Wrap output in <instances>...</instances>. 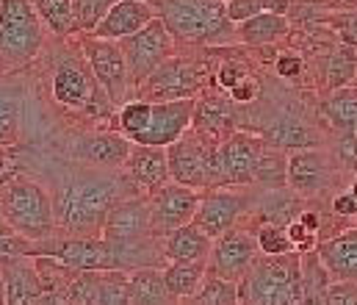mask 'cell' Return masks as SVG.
<instances>
[{
	"label": "cell",
	"instance_id": "1",
	"mask_svg": "<svg viewBox=\"0 0 357 305\" xmlns=\"http://www.w3.org/2000/svg\"><path fill=\"white\" fill-rule=\"evenodd\" d=\"M119 181L111 175L78 172L64 181L61 195L56 200V219L64 230L75 236H97L102 233L105 216L116 203Z\"/></svg>",
	"mask_w": 357,
	"mask_h": 305
},
{
	"label": "cell",
	"instance_id": "2",
	"mask_svg": "<svg viewBox=\"0 0 357 305\" xmlns=\"http://www.w3.org/2000/svg\"><path fill=\"white\" fill-rule=\"evenodd\" d=\"M238 297L241 305H302V258L264 255L241 281Z\"/></svg>",
	"mask_w": 357,
	"mask_h": 305
},
{
	"label": "cell",
	"instance_id": "3",
	"mask_svg": "<svg viewBox=\"0 0 357 305\" xmlns=\"http://www.w3.org/2000/svg\"><path fill=\"white\" fill-rule=\"evenodd\" d=\"M0 211L6 216V225H11L28 241L47 239L56 225V208L50 195L33 181L8 184L6 195L0 198Z\"/></svg>",
	"mask_w": 357,
	"mask_h": 305
},
{
	"label": "cell",
	"instance_id": "4",
	"mask_svg": "<svg viewBox=\"0 0 357 305\" xmlns=\"http://www.w3.org/2000/svg\"><path fill=\"white\" fill-rule=\"evenodd\" d=\"M42 45L45 22L33 0H0V59L6 64H25Z\"/></svg>",
	"mask_w": 357,
	"mask_h": 305
},
{
	"label": "cell",
	"instance_id": "5",
	"mask_svg": "<svg viewBox=\"0 0 357 305\" xmlns=\"http://www.w3.org/2000/svg\"><path fill=\"white\" fill-rule=\"evenodd\" d=\"M158 17L175 39L185 42H211L225 34L227 11L216 0H155Z\"/></svg>",
	"mask_w": 357,
	"mask_h": 305
},
{
	"label": "cell",
	"instance_id": "6",
	"mask_svg": "<svg viewBox=\"0 0 357 305\" xmlns=\"http://www.w3.org/2000/svg\"><path fill=\"white\" fill-rule=\"evenodd\" d=\"M125 61H128V73H130V84L142 87L164 61L172 59L175 50V36L169 34V28L164 25L161 17H155L153 22H147L142 31H136L133 36L119 42Z\"/></svg>",
	"mask_w": 357,
	"mask_h": 305
},
{
	"label": "cell",
	"instance_id": "7",
	"mask_svg": "<svg viewBox=\"0 0 357 305\" xmlns=\"http://www.w3.org/2000/svg\"><path fill=\"white\" fill-rule=\"evenodd\" d=\"M202 136V133H199ZM216 147L211 144L208 136H180L175 144L167 147L169 158V175L175 184L194 186V189H213L219 186V172H216Z\"/></svg>",
	"mask_w": 357,
	"mask_h": 305
},
{
	"label": "cell",
	"instance_id": "8",
	"mask_svg": "<svg viewBox=\"0 0 357 305\" xmlns=\"http://www.w3.org/2000/svg\"><path fill=\"white\" fill-rule=\"evenodd\" d=\"M53 247L42 250V258L59 261L61 267H73L78 272H105V269H122L119 250L114 241L100 236H78L70 241H50Z\"/></svg>",
	"mask_w": 357,
	"mask_h": 305
},
{
	"label": "cell",
	"instance_id": "9",
	"mask_svg": "<svg viewBox=\"0 0 357 305\" xmlns=\"http://www.w3.org/2000/svg\"><path fill=\"white\" fill-rule=\"evenodd\" d=\"M84 53H86L91 75L97 78L102 95L111 103L125 101L128 87H130V73H128V61H125V53H122L119 42L89 36L84 42Z\"/></svg>",
	"mask_w": 357,
	"mask_h": 305
},
{
	"label": "cell",
	"instance_id": "10",
	"mask_svg": "<svg viewBox=\"0 0 357 305\" xmlns=\"http://www.w3.org/2000/svg\"><path fill=\"white\" fill-rule=\"evenodd\" d=\"M199 84H202V73L197 64L185 59H169L139 89H142V101L147 103L194 101V95L199 92Z\"/></svg>",
	"mask_w": 357,
	"mask_h": 305
},
{
	"label": "cell",
	"instance_id": "11",
	"mask_svg": "<svg viewBox=\"0 0 357 305\" xmlns=\"http://www.w3.org/2000/svg\"><path fill=\"white\" fill-rule=\"evenodd\" d=\"M255 253H258V239L250 230L230 228L227 233L213 239V247L208 255V275L244 281L255 264Z\"/></svg>",
	"mask_w": 357,
	"mask_h": 305
},
{
	"label": "cell",
	"instance_id": "12",
	"mask_svg": "<svg viewBox=\"0 0 357 305\" xmlns=\"http://www.w3.org/2000/svg\"><path fill=\"white\" fill-rule=\"evenodd\" d=\"M266 142L247 136V133H230L216 147V172L219 186H244L255 181V167L261 158Z\"/></svg>",
	"mask_w": 357,
	"mask_h": 305
},
{
	"label": "cell",
	"instance_id": "13",
	"mask_svg": "<svg viewBox=\"0 0 357 305\" xmlns=\"http://www.w3.org/2000/svg\"><path fill=\"white\" fill-rule=\"evenodd\" d=\"M247 195L236 192L230 186H213L202 195L199 208L194 214V225L202 228L211 239H219L222 233H227L230 228H236V219L247 211Z\"/></svg>",
	"mask_w": 357,
	"mask_h": 305
},
{
	"label": "cell",
	"instance_id": "14",
	"mask_svg": "<svg viewBox=\"0 0 357 305\" xmlns=\"http://www.w3.org/2000/svg\"><path fill=\"white\" fill-rule=\"evenodd\" d=\"M199 189L183 186V184H164L155 189L150 208H153V230L158 233H172L183 225H188L199 208Z\"/></svg>",
	"mask_w": 357,
	"mask_h": 305
},
{
	"label": "cell",
	"instance_id": "15",
	"mask_svg": "<svg viewBox=\"0 0 357 305\" xmlns=\"http://www.w3.org/2000/svg\"><path fill=\"white\" fill-rule=\"evenodd\" d=\"M194 103L197 101H169L153 103V117L144 133L133 139V144H153V147H169L183 133H188L194 122Z\"/></svg>",
	"mask_w": 357,
	"mask_h": 305
},
{
	"label": "cell",
	"instance_id": "16",
	"mask_svg": "<svg viewBox=\"0 0 357 305\" xmlns=\"http://www.w3.org/2000/svg\"><path fill=\"white\" fill-rule=\"evenodd\" d=\"M158 17V8L147 0H116L108 14L102 17V22L94 28L97 39H114V42H122L128 36H133L136 31H142L147 22H153Z\"/></svg>",
	"mask_w": 357,
	"mask_h": 305
},
{
	"label": "cell",
	"instance_id": "17",
	"mask_svg": "<svg viewBox=\"0 0 357 305\" xmlns=\"http://www.w3.org/2000/svg\"><path fill=\"white\" fill-rule=\"evenodd\" d=\"M153 230V208L144 200H125L114 203L105 225H102V239L108 241H142Z\"/></svg>",
	"mask_w": 357,
	"mask_h": 305
},
{
	"label": "cell",
	"instance_id": "18",
	"mask_svg": "<svg viewBox=\"0 0 357 305\" xmlns=\"http://www.w3.org/2000/svg\"><path fill=\"white\" fill-rule=\"evenodd\" d=\"M0 267L6 278V305H42L45 281L25 255H0Z\"/></svg>",
	"mask_w": 357,
	"mask_h": 305
},
{
	"label": "cell",
	"instance_id": "19",
	"mask_svg": "<svg viewBox=\"0 0 357 305\" xmlns=\"http://www.w3.org/2000/svg\"><path fill=\"white\" fill-rule=\"evenodd\" d=\"M333 167L321 150H296L288 156V186L299 195H319L330 186Z\"/></svg>",
	"mask_w": 357,
	"mask_h": 305
},
{
	"label": "cell",
	"instance_id": "20",
	"mask_svg": "<svg viewBox=\"0 0 357 305\" xmlns=\"http://www.w3.org/2000/svg\"><path fill=\"white\" fill-rule=\"evenodd\" d=\"M50 89H53L56 103H61L67 108H89L97 101L100 84H97V78H91L81 64L64 61V64L56 67Z\"/></svg>",
	"mask_w": 357,
	"mask_h": 305
},
{
	"label": "cell",
	"instance_id": "21",
	"mask_svg": "<svg viewBox=\"0 0 357 305\" xmlns=\"http://www.w3.org/2000/svg\"><path fill=\"white\" fill-rule=\"evenodd\" d=\"M130 150H133V142L128 136L100 133V136H84L75 147V156L89 167H100V170L114 167L116 170V167H125Z\"/></svg>",
	"mask_w": 357,
	"mask_h": 305
},
{
	"label": "cell",
	"instance_id": "22",
	"mask_svg": "<svg viewBox=\"0 0 357 305\" xmlns=\"http://www.w3.org/2000/svg\"><path fill=\"white\" fill-rule=\"evenodd\" d=\"M128 175L147 189H161L172 175H169V158H167V147H153V144H133L128 161Z\"/></svg>",
	"mask_w": 357,
	"mask_h": 305
},
{
	"label": "cell",
	"instance_id": "23",
	"mask_svg": "<svg viewBox=\"0 0 357 305\" xmlns=\"http://www.w3.org/2000/svg\"><path fill=\"white\" fill-rule=\"evenodd\" d=\"M211 247H213V239L202 228L188 222V225H183L178 230L167 233V239H164V258L169 264H205L208 255H211Z\"/></svg>",
	"mask_w": 357,
	"mask_h": 305
},
{
	"label": "cell",
	"instance_id": "24",
	"mask_svg": "<svg viewBox=\"0 0 357 305\" xmlns=\"http://www.w3.org/2000/svg\"><path fill=\"white\" fill-rule=\"evenodd\" d=\"M319 261L335 281L357 283V230H347L319 247Z\"/></svg>",
	"mask_w": 357,
	"mask_h": 305
},
{
	"label": "cell",
	"instance_id": "25",
	"mask_svg": "<svg viewBox=\"0 0 357 305\" xmlns=\"http://www.w3.org/2000/svg\"><path fill=\"white\" fill-rule=\"evenodd\" d=\"M264 139L268 144L285 147V150H307V147H313L319 142V136H316V131L310 125H305L302 119L288 117V114H282V117L268 122L264 128Z\"/></svg>",
	"mask_w": 357,
	"mask_h": 305
},
{
	"label": "cell",
	"instance_id": "26",
	"mask_svg": "<svg viewBox=\"0 0 357 305\" xmlns=\"http://www.w3.org/2000/svg\"><path fill=\"white\" fill-rule=\"evenodd\" d=\"M130 305H178L167 289L164 272L155 267H142L130 272Z\"/></svg>",
	"mask_w": 357,
	"mask_h": 305
},
{
	"label": "cell",
	"instance_id": "27",
	"mask_svg": "<svg viewBox=\"0 0 357 305\" xmlns=\"http://www.w3.org/2000/svg\"><path fill=\"white\" fill-rule=\"evenodd\" d=\"M233 108L225 105V101H216V98H202V101L194 103V128L197 133L202 136H230L233 133Z\"/></svg>",
	"mask_w": 357,
	"mask_h": 305
},
{
	"label": "cell",
	"instance_id": "28",
	"mask_svg": "<svg viewBox=\"0 0 357 305\" xmlns=\"http://www.w3.org/2000/svg\"><path fill=\"white\" fill-rule=\"evenodd\" d=\"M288 34V20L277 11H261L244 22H238V39L247 45H268Z\"/></svg>",
	"mask_w": 357,
	"mask_h": 305
},
{
	"label": "cell",
	"instance_id": "29",
	"mask_svg": "<svg viewBox=\"0 0 357 305\" xmlns=\"http://www.w3.org/2000/svg\"><path fill=\"white\" fill-rule=\"evenodd\" d=\"M178 305H241V297H238L236 281L205 275L202 283L197 286V292L188 295L185 300H180Z\"/></svg>",
	"mask_w": 357,
	"mask_h": 305
},
{
	"label": "cell",
	"instance_id": "30",
	"mask_svg": "<svg viewBox=\"0 0 357 305\" xmlns=\"http://www.w3.org/2000/svg\"><path fill=\"white\" fill-rule=\"evenodd\" d=\"M20 133V92L0 73V144H11Z\"/></svg>",
	"mask_w": 357,
	"mask_h": 305
},
{
	"label": "cell",
	"instance_id": "31",
	"mask_svg": "<svg viewBox=\"0 0 357 305\" xmlns=\"http://www.w3.org/2000/svg\"><path fill=\"white\" fill-rule=\"evenodd\" d=\"M205 275H208L205 264H169L164 272V281H167V289L175 297V303H180L197 292V286L202 283Z\"/></svg>",
	"mask_w": 357,
	"mask_h": 305
},
{
	"label": "cell",
	"instance_id": "32",
	"mask_svg": "<svg viewBox=\"0 0 357 305\" xmlns=\"http://www.w3.org/2000/svg\"><path fill=\"white\" fill-rule=\"evenodd\" d=\"M42 22L56 34V36H67L75 28V11H73V0H33Z\"/></svg>",
	"mask_w": 357,
	"mask_h": 305
},
{
	"label": "cell",
	"instance_id": "33",
	"mask_svg": "<svg viewBox=\"0 0 357 305\" xmlns=\"http://www.w3.org/2000/svg\"><path fill=\"white\" fill-rule=\"evenodd\" d=\"M258 208L264 214V219L271 222V225H291L302 211H299V200L294 195H288L285 189H271L264 200H258Z\"/></svg>",
	"mask_w": 357,
	"mask_h": 305
},
{
	"label": "cell",
	"instance_id": "34",
	"mask_svg": "<svg viewBox=\"0 0 357 305\" xmlns=\"http://www.w3.org/2000/svg\"><path fill=\"white\" fill-rule=\"evenodd\" d=\"M324 114L330 117V122L344 131V133H357V95L349 92H338L333 101L324 103Z\"/></svg>",
	"mask_w": 357,
	"mask_h": 305
},
{
	"label": "cell",
	"instance_id": "35",
	"mask_svg": "<svg viewBox=\"0 0 357 305\" xmlns=\"http://www.w3.org/2000/svg\"><path fill=\"white\" fill-rule=\"evenodd\" d=\"M357 75V56L352 53V47H338L330 61H327V87L335 92V89H344L352 78Z\"/></svg>",
	"mask_w": 357,
	"mask_h": 305
},
{
	"label": "cell",
	"instance_id": "36",
	"mask_svg": "<svg viewBox=\"0 0 357 305\" xmlns=\"http://www.w3.org/2000/svg\"><path fill=\"white\" fill-rule=\"evenodd\" d=\"M150 117H153V103L142 101V98H139V101H128L119 108V128H122V133L133 142L139 133L147 131Z\"/></svg>",
	"mask_w": 357,
	"mask_h": 305
},
{
	"label": "cell",
	"instance_id": "37",
	"mask_svg": "<svg viewBox=\"0 0 357 305\" xmlns=\"http://www.w3.org/2000/svg\"><path fill=\"white\" fill-rule=\"evenodd\" d=\"M116 0H73V11H75V28L84 34H94V28L102 22V17L108 14V8Z\"/></svg>",
	"mask_w": 357,
	"mask_h": 305
},
{
	"label": "cell",
	"instance_id": "38",
	"mask_svg": "<svg viewBox=\"0 0 357 305\" xmlns=\"http://www.w3.org/2000/svg\"><path fill=\"white\" fill-rule=\"evenodd\" d=\"M258 250L264 255H285V253H294V244H291V236L282 225H271L264 222L261 230H258Z\"/></svg>",
	"mask_w": 357,
	"mask_h": 305
},
{
	"label": "cell",
	"instance_id": "39",
	"mask_svg": "<svg viewBox=\"0 0 357 305\" xmlns=\"http://www.w3.org/2000/svg\"><path fill=\"white\" fill-rule=\"evenodd\" d=\"M225 11H227V20L244 22V20H250V17L261 14V11H266V0H227Z\"/></svg>",
	"mask_w": 357,
	"mask_h": 305
},
{
	"label": "cell",
	"instance_id": "40",
	"mask_svg": "<svg viewBox=\"0 0 357 305\" xmlns=\"http://www.w3.org/2000/svg\"><path fill=\"white\" fill-rule=\"evenodd\" d=\"M28 239H22L11 225L0 222V255H28L31 247L25 244Z\"/></svg>",
	"mask_w": 357,
	"mask_h": 305
},
{
	"label": "cell",
	"instance_id": "41",
	"mask_svg": "<svg viewBox=\"0 0 357 305\" xmlns=\"http://www.w3.org/2000/svg\"><path fill=\"white\" fill-rule=\"evenodd\" d=\"M285 230H288L294 247H299V250H305V253H310V250L316 247V230H310L299 216H296L291 225H285Z\"/></svg>",
	"mask_w": 357,
	"mask_h": 305
},
{
	"label": "cell",
	"instance_id": "42",
	"mask_svg": "<svg viewBox=\"0 0 357 305\" xmlns=\"http://www.w3.org/2000/svg\"><path fill=\"white\" fill-rule=\"evenodd\" d=\"M274 70H277V75H280V78L294 81V78H299V75H302L305 61H302V56H299V53H280V56H277Z\"/></svg>",
	"mask_w": 357,
	"mask_h": 305
},
{
	"label": "cell",
	"instance_id": "43",
	"mask_svg": "<svg viewBox=\"0 0 357 305\" xmlns=\"http://www.w3.org/2000/svg\"><path fill=\"white\" fill-rule=\"evenodd\" d=\"M247 75H250V73H247V67H244L241 61H222V64H219V87H225L227 92H230L236 84H241Z\"/></svg>",
	"mask_w": 357,
	"mask_h": 305
},
{
	"label": "cell",
	"instance_id": "44",
	"mask_svg": "<svg viewBox=\"0 0 357 305\" xmlns=\"http://www.w3.org/2000/svg\"><path fill=\"white\" fill-rule=\"evenodd\" d=\"M327 305H357V283H333L327 292Z\"/></svg>",
	"mask_w": 357,
	"mask_h": 305
},
{
	"label": "cell",
	"instance_id": "45",
	"mask_svg": "<svg viewBox=\"0 0 357 305\" xmlns=\"http://www.w3.org/2000/svg\"><path fill=\"white\" fill-rule=\"evenodd\" d=\"M258 95H261V84H258L252 75H247L241 84H236V87L230 89V98L236 103H252V101H258Z\"/></svg>",
	"mask_w": 357,
	"mask_h": 305
},
{
	"label": "cell",
	"instance_id": "46",
	"mask_svg": "<svg viewBox=\"0 0 357 305\" xmlns=\"http://www.w3.org/2000/svg\"><path fill=\"white\" fill-rule=\"evenodd\" d=\"M338 158L349 167H357V133H344L338 139Z\"/></svg>",
	"mask_w": 357,
	"mask_h": 305
},
{
	"label": "cell",
	"instance_id": "47",
	"mask_svg": "<svg viewBox=\"0 0 357 305\" xmlns=\"http://www.w3.org/2000/svg\"><path fill=\"white\" fill-rule=\"evenodd\" d=\"M338 28H341V36L347 39V45H352V47H357V11H352V14H347V17H341Z\"/></svg>",
	"mask_w": 357,
	"mask_h": 305
},
{
	"label": "cell",
	"instance_id": "48",
	"mask_svg": "<svg viewBox=\"0 0 357 305\" xmlns=\"http://www.w3.org/2000/svg\"><path fill=\"white\" fill-rule=\"evenodd\" d=\"M333 208H335V214H341V216H355L357 214L355 195H352V192H349V195H338L335 203H333Z\"/></svg>",
	"mask_w": 357,
	"mask_h": 305
},
{
	"label": "cell",
	"instance_id": "49",
	"mask_svg": "<svg viewBox=\"0 0 357 305\" xmlns=\"http://www.w3.org/2000/svg\"><path fill=\"white\" fill-rule=\"evenodd\" d=\"M299 219H302L310 230H319V216H316L313 211H302V214H299Z\"/></svg>",
	"mask_w": 357,
	"mask_h": 305
},
{
	"label": "cell",
	"instance_id": "50",
	"mask_svg": "<svg viewBox=\"0 0 357 305\" xmlns=\"http://www.w3.org/2000/svg\"><path fill=\"white\" fill-rule=\"evenodd\" d=\"M0 305H6V278H3V267H0Z\"/></svg>",
	"mask_w": 357,
	"mask_h": 305
},
{
	"label": "cell",
	"instance_id": "51",
	"mask_svg": "<svg viewBox=\"0 0 357 305\" xmlns=\"http://www.w3.org/2000/svg\"><path fill=\"white\" fill-rule=\"evenodd\" d=\"M352 195H355V200H357V184L352 186Z\"/></svg>",
	"mask_w": 357,
	"mask_h": 305
},
{
	"label": "cell",
	"instance_id": "52",
	"mask_svg": "<svg viewBox=\"0 0 357 305\" xmlns=\"http://www.w3.org/2000/svg\"><path fill=\"white\" fill-rule=\"evenodd\" d=\"M216 3H225V0H216Z\"/></svg>",
	"mask_w": 357,
	"mask_h": 305
},
{
	"label": "cell",
	"instance_id": "53",
	"mask_svg": "<svg viewBox=\"0 0 357 305\" xmlns=\"http://www.w3.org/2000/svg\"><path fill=\"white\" fill-rule=\"evenodd\" d=\"M147 3H155V0H147Z\"/></svg>",
	"mask_w": 357,
	"mask_h": 305
}]
</instances>
